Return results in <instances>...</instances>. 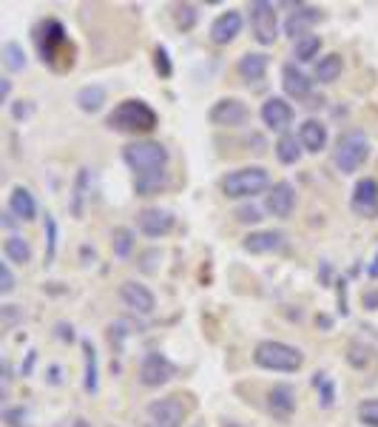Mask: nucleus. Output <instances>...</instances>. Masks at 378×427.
Segmentation results:
<instances>
[{
	"instance_id": "nucleus-1",
	"label": "nucleus",
	"mask_w": 378,
	"mask_h": 427,
	"mask_svg": "<svg viewBox=\"0 0 378 427\" xmlns=\"http://www.w3.org/2000/svg\"><path fill=\"white\" fill-rule=\"evenodd\" d=\"M126 166L134 171V177H151V174H168V149L157 140H134L123 149Z\"/></svg>"
},
{
	"instance_id": "nucleus-2",
	"label": "nucleus",
	"mask_w": 378,
	"mask_h": 427,
	"mask_svg": "<svg viewBox=\"0 0 378 427\" xmlns=\"http://www.w3.org/2000/svg\"><path fill=\"white\" fill-rule=\"evenodd\" d=\"M157 123H160V117L145 100H123L106 120V126L111 131H123V134L151 131V129H157Z\"/></svg>"
},
{
	"instance_id": "nucleus-3",
	"label": "nucleus",
	"mask_w": 378,
	"mask_h": 427,
	"mask_svg": "<svg viewBox=\"0 0 378 427\" xmlns=\"http://www.w3.org/2000/svg\"><path fill=\"white\" fill-rule=\"evenodd\" d=\"M253 362L265 371H276V373H296L305 365V353L287 342L279 339H265L253 348Z\"/></svg>"
},
{
	"instance_id": "nucleus-4",
	"label": "nucleus",
	"mask_w": 378,
	"mask_h": 427,
	"mask_svg": "<svg viewBox=\"0 0 378 427\" xmlns=\"http://www.w3.org/2000/svg\"><path fill=\"white\" fill-rule=\"evenodd\" d=\"M267 186H270V174L262 166H245V169H236L222 177V194L230 200L256 197V194L267 191Z\"/></svg>"
},
{
	"instance_id": "nucleus-5",
	"label": "nucleus",
	"mask_w": 378,
	"mask_h": 427,
	"mask_svg": "<svg viewBox=\"0 0 378 427\" xmlns=\"http://www.w3.org/2000/svg\"><path fill=\"white\" fill-rule=\"evenodd\" d=\"M367 157H370V140H367L364 131L350 129V131H344V134L339 137L333 160H336V169H339L342 174H356V171L364 166Z\"/></svg>"
},
{
	"instance_id": "nucleus-6",
	"label": "nucleus",
	"mask_w": 378,
	"mask_h": 427,
	"mask_svg": "<svg viewBox=\"0 0 378 427\" xmlns=\"http://www.w3.org/2000/svg\"><path fill=\"white\" fill-rule=\"evenodd\" d=\"M34 40H37V49H40V60L48 63L51 69H60V63H57L60 54H66V51L71 54V43H68V34H66L60 20H43Z\"/></svg>"
},
{
	"instance_id": "nucleus-7",
	"label": "nucleus",
	"mask_w": 378,
	"mask_h": 427,
	"mask_svg": "<svg viewBox=\"0 0 378 427\" xmlns=\"http://www.w3.org/2000/svg\"><path fill=\"white\" fill-rule=\"evenodd\" d=\"M250 29H253V37H256L262 46H273L276 37H279L276 6H273V3H265V0L250 3Z\"/></svg>"
},
{
	"instance_id": "nucleus-8",
	"label": "nucleus",
	"mask_w": 378,
	"mask_h": 427,
	"mask_svg": "<svg viewBox=\"0 0 378 427\" xmlns=\"http://www.w3.org/2000/svg\"><path fill=\"white\" fill-rule=\"evenodd\" d=\"M174 373H177L174 362H171L165 353H160V351L145 353L143 362H140V382H143L145 388H160V385L171 382Z\"/></svg>"
},
{
	"instance_id": "nucleus-9",
	"label": "nucleus",
	"mask_w": 378,
	"mask_h": 427,
	"mask_svg": "<svg viewBox=\"0 0 378 427\" xmlns=\"http://www.w3.org/2000/svg\"><path fill=\"white\" fill-rule=\"evenodd\" d=\"M145 413H148L154 427H183V422H185V405L180 402V396L154 399Z\"/></svg>"
},
{
	"instance_id": "nucleus-10",
	"label": "nucleus",
	"mask_w": 378,
	"mask_h": 427,
	"mask_svg": "<svg viewBox=\"0 0 378 427\" xmlns=\"http://www.w3.org/2000/svg\"><path fill=\"white\" fill-rule=\"evenodd\" d=\"M208 120H210L213 126H222V129H228V126H242V123L247 120V106H245L242 100H236V97H222V100H216V103L210 106Z\"/></svg>"
},
{
	"instance_id": "nucleus-11",
	"label": "nucleus",
	"mask_w": 378,
	"mask_h": 427,
	"mask_svg": "<svg viewBox=\"0 0 378 427\" xmlns=\"http://www.w3.org/2000/svg\"><path fill=\"white\" fill-rule=\"evenodd\" d=\"M350 209L364 219H376L378 216V183L373 177H364V180L356 183L353 197H350Z\"/></svg>"
},
{
	"instance_id": "nucleus-12",
	"label": "nucleus",
	"mask_w": 378,
	"mask_h": 427,
	"mask_svg": "<svg viewBox=\"0 0 378 427\" xmlns=\"http://www.w3.org/2000/svg\"><path fill=\"white\" fill-rule=\"evenodd\" d=\"M137 228L145 233V236H165L171 228H174V214L160 209V206H151V209H143L137 214Z\"/></svg>"
},
{
	"instance_id": "nucleus-13",
	"label": "nucleus",
	"mask_w": 378,
	"mask_h": 427,
	"mask_svg": "<svg viewBox=\"0 0 378 427\" xmlns=\"http://www.w3.org/2000/svg\"><path fill=\"white\" fill-rule=\"evenodd\" d=\"M120 299H123L131 311H137V313H143V316L154 313V308H157L154 293H151L143 282H134V279H128V282L120 285Z\"/></svg>"
},
{
	"instance_id": "nucleus-14",
	"label": "nucleus",
	"mask_w": 378,
	"mask_h": 427,
	"mask_svg": "<svg viewBox=\"0 0 378 427\" xmlns=\"http://www.w3.org/2000/svg\"><path fill=\"white\" fill-rule=\"evenodd\" d=\"M262 123L270 129V131H285L290 123H293V106L285 100V97H270L262 103Z\"/></svg>"
},
{
	"instance_id": "nucleus-15",
	"label": "nucleus",
	"mask_w": 378,
	"mask_h": 427,
	"mask_svg": "<svg viewBox=\"0 0 378 427\" xmlns=\"http://www.w3.org/2000/svg\"><path fill=\"white\" fill-rule=\"evenodd\" d=\"M267 411H270L273 419L287 422L296 411V391L290 385H273L267 391Z\"/></svg>"
},
{
	"instance_id": "nucleus-16",
	"label": "nucleus",
	"mask_w": 378,
	"mask_h": 427,
	"mask_svg": "<svg viewBox=\"0 0 378 427\" xmlns=\"http://www.w3.org/2000/svg\"><path fill=\"white\" fill-rule=\"evenodd\" d=\"M265 206H267V211L273 214V216H279V219H287L293 209H296V189L287 183V180H282V183H276L270 191H267V200H265Z\"/></svg>"
},
{
	"instance_id": "nucleus-17",
	"label": "nucleus",
	"mask_w": 378,
	"mask_h": 427,
	"mask_svg": "<svg viewBox=\"0 0 378 427\" xmlns=\"http://www.w3.org/2000/svg\"><path fill=\"white\" fill-rule=\"evenodd\" d=\"M239 31H242V14L233 11V9L222 11V14L210 23V40H213L216 46H228V43H233Z\"/></svg>"
},
{
	"instance_id": "nucleus-18",
	"label": "nucleus",
	"mask_w": 378,
	"mask_h": 427,
	"mask_svg": "<svg viewBox=\"0 0 378 427\" xmlns=\"http://www.w3.org/2000/svg\"><path fill=\"white\" fill-rule=\"evenodd\" d=\"M282 89H285L287 97L305 100V97L310 94V89H313V80H310L296 63H285V66H282Z\"/></svg>"
},
{
	"instance_id": "nucleus-19",
	"label": "nucleus",
	"mask_w": 378,
	"mask_h": 427,
	"mask_svg": "<svg viewBox=\"0 0 378 427\" xmlns=\"http://www.w3.org/2000/svg\"><path fill=\"white\" fill-rule=\"evenodd\" d=\"M242 248L247 253H273L285 248V233L282 231H253L242 239Z\"/></svg>"
},
{
	"instance_id": "nucleus-20",
	"label": "nucleus",
	"mask_w": 378,
	"mask_h": 427,
	"mask_svg": "<svg viewBox=\"0 0 378 427\" xmlns=\"http://www.w3.org/2000/svg\"><path fill=\"white\" fill-rule=\"evenodd\" d=\"M319 20H322V11L316 6H296V11L285 23V34H290L293 40H299V37L310 34V26L319 23Z\"/></svg>"
},
{
	"instance_id": "nucleus-21",
	"label": "nucleus",
	"mask_w": 378,
	"mask_h": 427,
	"mask_svg": "<svg viewBox=\"0 0 378 427\" xmlns=\"http://www.w3.org/2000/svg\"><path fill=\"white\" fill-rule=\"evenodd\" d=\"M299 143H302V149L305 151H310V154H319V151H325L327 149V126L322 123V120H305L302 126H299Z\"/></svg>"
},
{
	"instance_id": "nucleus-22",
	"label": "nucleus",
	"mask_w": 378,
	"mask_h": 427,
	"mask_svg": "<svg viewBox=\"0 0 378 427\" xmlns=\"http://www.w3.org/2000/svg\"><path fill=\"white\" fill-rule=\"evenodd\" d=\"M236 71H239V77H242L245 83H259V80H265L267 54H262V51H247V54H242L239 63H236Z\"/></svg>"
},
{
	"instance_id": "nucleus-23",
	"label": "nucleus",
	"mask_w": 378,
	"mask_h": 427,
	"mask_svg": "<svg viewBox=\"0 0 378 427\" xmlns=\"http://www.w3.org/2000/svg\"><path fill=\"white\" fill-rule=\"evenodd\" d=\"M9 211L14 214L17 219H23V222L34 219V214H37V203H34L31 191H29V189H23V186H14V189H11V194H9Z\"/></svg>"
},
{
	"instance_id": "nucleus-24",
	"label": "nucleus",
	"mask_w": 378,
	"mask_h": 427,
	"mask_svg": "<svg viewBox=\"0 0 378 427\" xmlns=\"http://www.w3.org/2000/svg\"><path fill=\"white\" fill-rule=\"evenodd\" d=\"M83 359H86V373H83V388L86 393H97L100 388V371H97V351L91 345V339H83Z\"/></svg>"
},
{
	"instance_id": "nucleus-25",
	"label": "nucleus",
	"mask_w": 378,
	"mask_h": 427,
	"mask_svg": "<svg viewBox=\"0 0 378 427\" xmlns=\"http://www.w3.org/2000/svg\"><path fill=\"white\" fill-rule=\"evenodd\" d=\"M88 186H91V169H80L77 180H74V191H71V214L80 219L86 211V197H88Z\"/></svg>"
},
{
	"instance_id": "nucleus-26",
	"label": "nucleus",
	"mask_w": 378,
	"mask_h": 427,
	"mask_svg": "<svg viewBox=\"0 0 378 427\" xmlns=\"http://www.w3.org/2000/svg\"><path fill=\"white\" fill-rule=\"evenodd\" d=\"M103 103H106V89H103L100 83L83 86V89L77 91V106H80L83 111H88V114L100 111V109H103Z\"/></svg>"
},
{
	"instance_id": "nucleus-27",
	"label": "nucleus",
	"mask_w": 378,
	"mask_h": 427,
	"mask_svg": "<svg viewBox=\"0 0 378 427\" xmlns=\"http://www.w3.org/2000/svg\"><path fill=\"white\" fill-rule=\"evenodd\" d=\"M342 69H344L342 54L330 51V54L319 57V63H316V80H319V83H333V80H339Z\"/></svg>"
},
{
	"instance_id": "nucleus-28",
	"label": "nucleus",
	"mask_w": 378,
	"mask_h": 427,
	"mask_svg": "<svg viewBox=\"0 0 378 427\" xmlns=\"http://www.w3.org/2000/svg\"><path fill=\"white\" fill-rule=\"evenodd\" d=\"M3 253H6V262H14V265H26V262L31 259V248H29V242H26L23 236H17V233L6 236V242H3Z\"/></svg>"
},
{
	"instance_id": "nucleus-29",
	"label": "nucleus",
	"mask_w": 378,
	"mask_h": 427,
	"mask_svg": "<svg viewBox=\"0 0 378 427\" xmlns=\"http://www.w3.org/2000/svg\"><path fill=\"white\" fill-rule=\"evenodd\" d=\"M319 51H322V37L319 34H305V37H299L296 43H293V57L299 60V63H310L313 57H319Z\"/></svg>"
},
{
	"instance_id": "nucleus-30",
	"label": "nucleus",
	"mask_w": 378,
	"mask_h": 427,
	"mask_svg": "<svg viewBox=\"0 0 378 427\" xmlns=\"http://www.w3.org/2000/svg\"><path fill=\"white\" fill-rule=\"evenodd\" d=\"M276 157H279V163H285V166L299 163V157H302V143L296 140V134H282V137L276 140Z\"/></svg>"
},
{
	"instance_id": "nucleus-31",
	"label": "nucleus",
	"mask_w": 378,
	"mask_h": 427,
	"mask_svg": "<svg viewBox=\"0 0 378 427\" xmlns=\"http://www.w3.org/2000/svg\"><path fill=\"white\" fill-rule=\"evenodd\" d=\"M0 60H3V66H6L9 71H20V69H26V51H23V46L14 43V40L3 43V49H0Z\"/></svg>"
},
{
	"instance_id": "nucleus-32",
	"label": "nucleus",
	"mask_w": 378,
	"mask_h": 427,
	"mask_svg": "<svg viewBox=\"0 0 378 427\" xmlns=\"http://www.w3.org/2000/svg\"><path fill=\"white\" fill-rule=\"evenodd\" d=\"M165 183H168V174L134 177V191H137V197H151V194H157L160 189H165Z\"/></svg>"
},
{
	"instance_id": "nucleus-33",
	"label": "nucleus",
	"mask_w": 378,
	"mask_h": 427,
	"mask_svg": "<svg viewBox=\"0 0 378 427\" xmlns=\"http://www.w3.org/2000/svg\"><path fill=\"white\" fill-rule=\"evenodd\" d=\"M111 248L117 256H128L134 248V231L131 228H114L111 233Z\"/></svg>"
},
{
	"instance_id": "nucleus-34",
	"label": "nucleus",
	"mask_w": 378,
	"mask_h": 427,
	"mask_svg": "<svg viewBox=\"0 0 378 427\" xmlns=\"http://www.w3.org/2000/svg\"><path fill=\"white\" fill-rule=\"evenodd\" d=\"M356 416L364 427H378V399H364L356 408Z\"/></svg>"
},
{
	"instance_id": "nucleus-35",
	"label": "nucleus",
	"mask_w": 378,
	"mask_h": 427,
	"mask_svg": "<svg viewBox=\"0 0 378 427\" xmlns=\"http://www.w3.org/2000/svg\"><path fill=\"white\" fill-rule=\"evenodd\" d=\"M174 23H177V29H183V31H190V29L196 26V9H193L190 3H183V6H177V9H174Z\"/></svg>"
},
{
	"instance_id": "nucleus-36",
	"label": "nucleus",
	"mask_w": 378,
	"mask_h": 427,
	"mask_svg": "<svg viewBox=\"0 0 378 427\" xmlns=\"http://www.w3.org/2000/svg\"><path fill=\"white\" fill-rule=\"evenodd\" d=\"M46 239H48V248H46V265H48L57 253V222L51 214H46Z\"/></svg>"
},
{
	"instance_id": "nucleus-37",
	"label": "nucleus",
	"mask_w": 378,
	"mask_h": 427,
	"mask_svg": "<svg viewBox=\"0 0 378 427\" xmlns=\"http://www.w3.org/2000/svg\"><path fill=\"white\" fill-rule=\"evenodd\" d=\"M154 69L160 71V77H171L174 66H171V57H168V49H165V46H157V49H154Z\"/></svg>"
},
{
	"instance_id": "nucleus-38",
	"label": "nucleus",
	"mask_w": 378,
	"mask_h": 427,
	"mask_svg": "<svg viewBox=\"0 0 378 427\" xmlns=\"http://www.w3.org/2000/svg\"><path fill=\"white\" fill-rule=\"evenodd\" d=\"M313 385L322 388V405L330 408V405H333V382H330L325 373H316V376H313Z\"/></svg>"
},
{
	"instance_id": "nucleus-39",
	"label": "nucleus",
	"mask_w": 378,
	"mask_h": 427,
	"mask_svg": "<svg viewBox=\"0 0 378 427\" xmlns=\"http://www.w3.org/2000/svg\"><path fill=\"white\" fill-rule=\"evenodd\" d=\"M11 291H14V273L9 262H0V296H9Z\"/></svg>"
},
{
	"instance_id": "nucleus-40",
	"label": "nucleus",
	"mask_w": 378,
	"mask_h": 427,
	"mask_svg": "<svg viewBox=\"0 0 378 427\" xmlns=\"http://www.w3.org/2000/svg\"><path fill=\"white\" fill-rule=\"evenodd\" d=\"M236 219L245 222V225H256L262 219V211L256 206H242V209H236Z\"/></svg>"
},
{
	"instance_id": "nucleus-41",
	"label": "nucleus",
	"mask_w": 378,
	"mask_h": 427,
	"mask_svg": "<svg viewBox=\"0 0 378 427\" xmlns=\"http://www.w3.org/2000/svg\"><path fill=\"white\" fill-rule=\"evenodd\" d=\"M23 419H26V411H23V408H6V411H3V422L9 427H23Z\"/></svg>"
},
{
	"instance_id": "nucleus-42",
	"label": "nucleus",
	"mask_w": 378,
	"mask_h": 427,
	"mask_svg": "<svg viewBox=\"0 0 378 427\" xmlns=\"http://www.w3.org/2000/svg\"><path fill=\"white\" fill-rule=\"evenodd\" d=\"M11 114H14V120H26V117L34 114V106H31L29 100H17V103L11 106Z\"/></svg>"
},
{
	"instance_id": "nucleus-43",
	"label": "nucleus",
	"mask_w": 378,
	"mask_h": 427,
	"mask_svg": "<svg viewBox=\"0 0 378 427\" xmlns=\"http://www.w3.org/2000/svg\"><path fill=\"white\" fill-rule=\"evenodd\" d=\"M362 302H364V308H367V311H378V288H370V291H364Z\"/></svg>"
},
{
	"instance_id": "nucleus-44",
	"label": "nucleus",
	"mask_w": 378,
	"mask_h": 427,
	"mask_svg": "<svg viewBox=\"0 0 378 427\" xmlns=\"http://www.w3.org/2000/svg\"><path fill=\"white\" fill-rule=\"evenodd\" d=\"M17 319H20V313L14 311V305H3V322L11 325V322H17Z\"/></svg>"
},
{
	"instance_id": "nucleus-45",
	"label": "nucleus",
	"mask_w": 378,
	"mask_h": 427,
	"mask_svg": "<svg viewBox=\"0 0 378 427\" xmlns=\"http://www.w3.org/2000/svg\"><path fill=\"white\" fill-rule=\"evenodd\" d=\"M9 94H11V80L3 77L0 80V103H9Z\"/></svg>"
},
{
	"instance_id": "nucleus-46",
	"label": "nucleus",
	"mask_w": 378,
	"mask_h": 427,
	"mask_svg": "<svg viewBox=\"0 0 378 427\" xmlns=\"http://www.w3.org/2000/svg\"><path fill=\"white\" fill-rule=\"evenodd\" d=\"M57 331H60V339H74V333H71V325H57Z\"/></svg>"
},
{
	"instance_id": "nucleus-47",
	"label": "nucleus",
	"mask_w": 378,
	"mask_h": 427,
	"mask_svg": "<svg viewBox=\"0 0 378 427\" xmlns=\"http://www.w3.org/2000/svg\"><path fill=\"white\" fill-rule=\"evenodd\" d=\"M74 427H91V422H86V419H77V422H74Z\"/></svg>"
},
{
	"instance_id": "nucleus-48",
	"label": "nucleus",
	"mask_w": 378,
	"mask_h": 427,
	"mask_svg": "<svg viewBox=\"0 0 378 427\" xmlns=\"http://www.w3.org/2000/svg\"><path fill=\"white\" fill-rule=\"evenodd\" d=\"M222 427H242V425H236V422H225Z\"/></svg>"
},
{
	"instance_id": "nucleus-49",
	"label": "nucleus",
	"mask_w": 378,
	"mask_h": 427,
	"mask_svg": "<svg viewBox=\"0 0 378 427\" xmlns=\"http://www.w3.org/2000/svg\"><path fill=\"white\" fill-rule=\"evenodd\" d=\"M193 427H205V425H193Z\"/></svg>"
}]
</instances>
